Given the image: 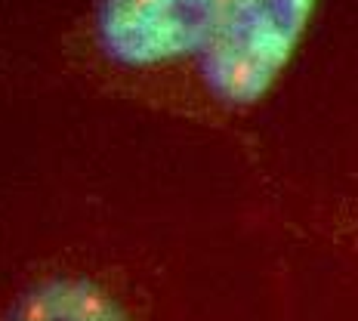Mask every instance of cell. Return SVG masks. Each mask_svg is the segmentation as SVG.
Masks as SVG:
<instances>
[{
	"label": "cell",
	"instance_id": "obj_1",
	"mask_svg": "<svg viewBox=\"0 0 358 321\" xmlns=\"http://www.w3.org/2000/svg\"><path fill=\"white\" fill-rule=\"evenodd\" d=\"M318 0H96L99 53L124 71L189 65L226 108L263 102L285 78Z\"/></svg>",
	"mask_w": 358,
	"mask_h": 321
},
{
	"label": "cell",
	"instance_id": "obj_2",
	"mask_svg": "<svg viewBox=\"0 0 358 321\" xmlns=\"http://www.w3.org/2000/svg\"><path fill=\"white\" fill-rule=\"evenodd\" d=\"M10 321H130V315L102 285L59 275L28 290Z\"/></svg>",
	"mask_w": 358,
	"mask_h": 321
}]
</instances>
